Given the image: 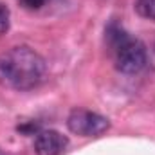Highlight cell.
Listing matches in <instances>:
<instances>
[{"instance_id":"obj_6","label":"cell","mask_w":155,"mask_h":155,"mask_svg":"<svg viewBox=\"0 0 155 155\" xmlns=\"http://www.w3.org/2000/svg\"><path fill=\"white\" fill-rule=\"evenodd\" d=\"M9 20H11L9 7L0 2V35L7 33V29H9Z\"/></svg>"},{"instance_id":"obj_1","label":"cell","mask_w":155,"mask_h":155,"mask_svg":"<svg viewBox=\"0 0 155 155\" xmlns=\"http://www.w3.org/2000/svg\"><path fill=\"white\" fill-rule=\"evenodd\" d=\"M45 72V60L25 45L13 47L0 54V81L16 90H31L38 87Z\"/></svg>"},{"instance_id":"obj_4","label":"cell","mask_w":155,"mask_h":155,"mask_svg":"<svg viewBox=\"0 0 155 155\" xmlns=\"http://www.w3.org/2000/svg\"><path fill=\"white\" fill-rule=\"evenodd\" d=\"M67 144L69 141L63 134L56 130H41L35 139V152L36 155H61Z\"/></svg>"},{"instance_id":"obj_2","label":"cell","mask_w":155,"mask_h":155,"mask_svg":"<svg viewBox=\"0 0 155 155\" xmlns=\"http://www.w3.org/2000/svg\"><path fill=\"white\" fill-rule=\"evenodd\" d=\"M107 41L114 52L116 69L123 74H137L144 69L148 54L141 40L132 38L123 27L110 24L107 27Z\"/></svg>"},{"instance_id":"obj_5","label":"cell","mask_w":155,"mask_h":155,"mask_svg":"<svg viewBox=\"0 0 155 155\" xmlns=\"http://www.w3.org/2000/svg\"><path fill=\"white\" fill-rule=\"evenodd\" d=\"M135 11L139 16L155 22V0H135Z\"/></svg>"},{"instance_id":"obj_7","label":"cell","mask_w":155,"mask_h":155,"mask_svg":"<svg viewBox=\"0 0 155 155\" xmlns=\"http://www.w3.org/2000/svg\"><path fill=\"white\" fill-rule=\"evenodd\" d=\"M51 0H20V4L25 7V9H31V11H36L41 9L43 5H47Z\"/></svg>"},{"instance_id":"obj_3","label":"cell","mask_w":155,"mask_h":155,"mask_svg":"<svg viewBox=\"0 0 155 155\" xmlns=\"http://www.w3.org/2000/svg\"><path fill=\"white\" fill-rule=\"evenodd\" d=\"M67 126L76 135L97 137L110 128V121L101 114H96L85 108H74L67 117Z\"/></svg>"}]
</instances>
